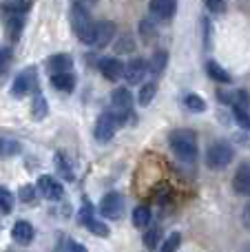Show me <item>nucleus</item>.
<instances>
[{
    "label": "nucleus",
    "mask_w": 250,
    "mask_h": 252,
    "mask_svg": "<svg viewBox=\"0 0 250 252\" xmlns=\"http://www.w3.org/2000/svg\"><path fill=\"white\" fill-rule=\"evenodd\" d=\"M168 144H171V151L180 159H195V155H197V137H195L193 130H173L171 137H168Z\"/></svg>",
    "instance_id": "f257e3e1"
},
{
    "label": "nucleus",
    "mask_w": 250,
    "mask_h": 252,
    "mask_svg": "<svg viewBox=\"0 0 250 252\" xmlns=\"http://www.w3.org/2000/svg\"><path fill=\"white\" fill-rule=\"evenodd\" d=\"M93 25H95V22L91 20L87 7L73 2V7H71V27H73L75 35H78L84 44H91V40H93Z\"/></svg>",
    "instance_id": "f03ea898"
},
{
    "label": "nucleus",
    "mask_w": 250,
    "mask_h": 252,
    "mask_svg": "<svg viewBox=\"0 0 250 252\" xmlns=\"http://www.w3.org/2000/svg\"><path fill=\"white\" fill-rule=\"evenodd\" d=\"M233 157H235V151L228 144L215 142L206 153V164H208V168H213V170H221L233 161Z\"/></svg>",
    "instance_id": "7ed1b4c3"
},
{
    "label": "nucleus",
    "mask_w": 250,
    "mask_h": 252,
    "mask_svg": "<svg viewBox=\"0 0 250 252\" xmlns=\"http://www.w3.org/2000/svg\"><path fill=\"white\" fill-rule=\"evenodd\" d=\"M131 106H133V95L128 93V89H115L111 93V113L118 118L120 124L131 113Z\"/></svg>",
    "instance_id": "20e7f679"
},
{
    "label": "nucleus",
    "mask_w": 250,
    "mask_h": 252,
    "mask_svg": "<svg viewBox=\"0 0 250 252\" xmlns=\"http://www.w3.org/2000/svg\"><path fill=\"white\" fill-rule=\"evenodd\" d=\"M100 213L106 219H120L124 215V199L120 192H109L100 201Z\"/></svg>",
    "instance_id": "39448f33"
},
{
    "label": "nucleus",
    "mask_w": 250,
    "mask_h": 252,
    "mask_svg": "<svg viewBox=\"0 0 250 252\" xmlns=\"http://www.w3.org/2000/svg\"><path fill=\"white\" fill-rule=\"evenodd\" d=\"M118 126H120V122H118V118H115L111 111H106V113H102L100 115V120L95 122V139L97 142H109L111 137L115 135V130H118Z\"/></svg>",
    "instance_id": "423d86ee"
},
{
    "label": "nucleus",
    "mask_w": 250,
    "mask_h": 252,
    "mask_svg": "<svg viewBox=\"0 0 250 252\" xmlns=\"http://www.w3.org/2000/svg\"><path fill=\"white\" fill-rule=\"evenodd\" d=\"M115 35V25L111 20H102L93 25V40H91V47L97 49H104L106 44H111Z\"/></svg>",
    "instance_id": "0eeeda50"
},
{
    "label": "nucleus",
    "mask_w": 250,
    "mask_h": 252,
    "mask_svg": "<svg viewBox=\"0 0 250 252\" xmlns=\"http://www.w3.org/2000/svg\"><path fill=\"white\" fill-rule=\"evenodd\" d=\"M33 89H35V69L33 66H29V69H25L22 73L16 75L13 87H11V93L16 97H22V95H27L29 91H33Z\"/></svg>",
    "instance_id": "6e6552de"
},
{
    "label": "nucleus",
    "mask_w": 250,
    "mask_h": 252,
    "mask_svg": "<svg viewBox=\"0 0 250 252\" xmlns=\"http://www.w3.org/2000/svg\"><path fill=\"white\" fill-rule=\"evenodd\" d=\"M38 192L44 197V199L58 201V199H62V195H64V188H62L51 175H42V177L38 179Z\"/></svg>",
    "instance_id": "1a4fd4ad"
},
{
    "label": "nucleus",
    "mask_w": 250,
    "mask_h": 252,
    "mask_svg": "<svg viewBox=\"0 0 250 252\" xmlns=\"http://www.w3.org/2000/svg\"><path fill=\"white\" fill-rule=\"evenodd\" d=\"M80 223H82V226H87L93 235L109 237V226H106V223H102V221H97V219L93 217V213H91V208H89V206H84V208L80 210Z\"/></svg>",
    "instance_id": "9d476101"
},
{
    "label": "nucleus",
    "mask_w": 250,
    "mask_h": 252,
    "mask_svg": "<svg viewBox=\"0 0 250 252\" xmlns=\"http://www.w3.org/2000/svg\"><path fill=\"white\" fill-rule=\"evenodd\" d=\"M124 78H126L128 84H140L142 78L146 75V62L142 58H133L126 66H124Z\"/></svg>",
    "instance_id": "9b49d317"
},
{
    "label": "nucleus",
    "mask_w": 250,
    "mask_h": 252,
    "mask_svg": "<svg viewBox=\"0 0 250 252\" xmlns=\"http://www.w3.org/2000/svg\"><path fill=\"white\" fill-rule=\"evenodd\" d=\"M149 9L155 18H159V20H168V18L175 16L177 0H151Z\"/></svg>",
    "instance_id": "f8f14e48"
},
{
    "label": "nucleus",
    "mask_w": 250,
    "mask_h": 252,
    "mask_svg": "<svg viewBox=\"0 0 250 252\" xmlns=\"http://www.w3.org/2000/svg\"><path fill=\"white\" fill-rule=\"evenodd\" d=\"M33 235H35V230H33V226H31L29 221H16L13 223V228H11L13 241L20 244V246H29L31 241H33Z\"/></svg>",
    "instance_id": "ddd939ff"
},
{
    "label": "nucleus",
    "mask_w": 250,
    "mask_h": 252,
    "mask_svg": "<svg viewBox=\"0 0 250 252\" xmlns=\"http://www.w3.org/2000/svg\"><path fill=\"white\" fill-rule=\"evenodd\" d=\"M100 71H102V75H104L106 80L115 82V80H120V75L124 73V64L118 60V58H102L100 60Z\"/></svg>",
    "instance_id": "4468645a"
},
{
    "label": "nucleus",
    "mask_w": 250,
    "mask_h": 252,
    "mask_svg": "<svg viewBox=\"0 0 250 252\" xmlns=\"http://www.w3.org/2000/svg\"><path fill=\"white\" fill-rule=\"evenodd\" d=\"M233 186L239 195L250 197V164H242L233 177Z\"/></svg>",
    "instance_id": "2eb2a0df"
},
{
    "label": "nucleus",
    "mask_w": 250,
    "mask_h": 252,
    "mask_svg": "<svg viewBox=\"0 0 250 252\" xmlns=\"http://www.w3.org/2000/svg\"><path fill=\"white\" fill-rule=\"evenodd\" d=\"M71 64H73V60H71L69 53H58V56H51L47 62L49 71L51 73H64V71H71Z\"/></svg>",
    "instance_id": "dca6fc26"
},
{
    "label": "nucleus",
    "mask_w": 250,
    "mask_h": 252,
    "mask_svg": "<svg viewBox=\"0 0 250 252\" xmlns=\"http://www.w3.org/2000/svg\"><path fill=\"white\" fill-rule=\"evenodd\" d=\"M51 84L53 89H58V91H64V93H71L75 87V78L69 73V71H64V73H53L51 75Z\"/></svg>",
    "instance_id": "f3484780"
},
{
    "label": "nucleus",
    "mask_w": 250,
    "mask_h": 252,
    "mask_svg": "<svg viewBox=\"0 0 250 252\" xmlns=\"http://www.w3.org/2000/svg\"><path fill=\"white\" fill-rule=\"evenodd\" d=\"M166 60H168L166 51H155L153 58H151V64L146 66V71H151V75H159L164 69H166Z\"/></svg>",
    "instance_id": "a211bd4d"
},
{
    "label": "nucleus",
    "mask_w": 250,
    "mask_h": 252,
    "mask_svg": "<svg viewBox=\"0 0 250 252\" xmlns=\"http://www.w3.org/2000/svg\"><path fill=\"white\" fill-rule=\"evenodd\" d=\"M206 71H208V75H211L215 82H224V84H228L230 82V73L228 71H224L217 62H213V60H208L206 62Z\"/></svg>",
    "instance_id": "6ab92c4d"
},
{
    "label": "nucleus",
    "mask_w": 250,
    "mask_h": 252,
    "mask_svg": "<svg viewBox=\"0 0 250 252\" xmlns=\"http://www.w3.org/2000/svg\"><path fill=\"white\" fill-rule=\"evenodd\" d=\"M47 111H49V106H47L44 95H42V93H35L33 102H31V113H33V118L35 120H44V118H47Z\"/></svg>",
    "instance_id": "aec40b11"
},
{
    "label": "nucleus",
    "mask_w": 250,
    "mask_h": 252,
    "mask_svg": "<svg viewBox=\"0 0 250 252\" xmlns=\"http://www.w3.org/2000/svg\"><path fill=\"white\" fill-rule=\"evenodd\" d=\"M151 221V210L149 206H137L135 210H133V226L135 228H146Z\"/></svg>",
    "instance_id": "412c9836"
},
{
    "label": "nucleus",
    "mask_w": 250,
    "mask_h": 252,
    "mask_svg": "<svg viewBox=\"0 0 250 252\" xmlns=\"http://www.w3.org/2000/svg\"><path fill=\"white\" fill-rule=\"evenodd\" d=\"M20 153V144L11 137H0V157H13Z\"/></svg>",
    "instance_id": "4be33fe9"
},
{
    "label": "nucleus",
    "mask_w": 250,
    "mask_h": 252,
    "mask_svg": "<svg viewBox=\"0 0 250 252\" xmlns=\"http://www.w3.org/2000/svg\"><path fill=\"white\" fill-rule=\"evenodd\" d=\"M155 93H157V82H149V84H144V87L140 89V95H137V102H140L142 106H149L151 102H153Z\"/></svg>",
    "instance_id": "5701e85b"
},
{
    "label": "nucleus",
    "mask_w": 250,
    "mask_h": 252,
    "mask_svg": "<svg viewBox=\"0 0 250 252\" xmlns=\"http://www.w3.org/2000/svg\"><path fill=\"white\" fill-rule=\"evenodd\" d=\"M56 168H58V173H60L62 177L66 179V182H71V179H73V170H71V164H69V159H66L62 153H58V155H56Z\"/></svg>",
    "instance_id": "b1692460"
},
{
    "label": "nucleus",
    "mask_w": 250,
    "mask_h": 252,
    "mask_svg": "<svg viewBox=\"0 0 250 252\" xmlns=\"http://www.w3.org/2000/svg\"><path fill=\"white\" fill-rule=\"evenodd\" d=\"M184 104L188 106L190 111H195V113H202V111H206V102H204L202 97L197 95V93H188V95L184 97Z\"/></svg>",
    "instance_id": "393cba45"
},
{
    "label": "nucleus",
    "mask_w": 250,
    "mask_h": 252,
    "mask_svg": "<svg viewBox=\"0 0 250 252\" xmlns=\"http://www.w3.org/2000/svg\"><path fill=\"white\" fill-rule=\"evenodd\" d=\"M0 210L2 213H11L13 210V192L4 186H0Z\"/></svg>",
    "instance_id": "a878e982"
},
{
    "label": "nucleus",
    "mask_w": 250,
    "mask_h": 252,
    "mask_svg": "<svg viewBox=\"0 0 250 252\" xmlns=\"http://www.w3.org/2000/svg\"><path fill=\"white\" fill-rule=\"evenodd\" d=\"M180 244H182V235L180 232H173V235L164 241V246L159 248V252H175L177 248H180Z\"/></svg>",
    "instance_id": "bb28decb"
},
{
    "label": "nucleus",
    "mask_w": 250,
    "mask_h": 252,
    "mask_svg": "<svg viewBox=\"0 0 250 252\" xmlns=\"http://www.w3.org/2000/svg\"><path fill=\"white\" fill-rule=\"evenodd\" d=\"M140 33H142V38H144V42H151V40H155V27L151 25L149 20H142V25H140Z\"/></svg>",
    "instance_id": "cd10ccee"
},
{
    "label": "nucleus",
    "mask_w": 250,
    "mask_h": 252,
    "mask_svg": "<svg viewBox=\"0 0 250 252\" xmlns=\"http://www.w3.org/2000/svg\"><path fill=\"white\" fill-rule=\"evenodd\" d=\"M20 199L25 201V204H33V201H35V188L29 186V184H27V186H22L20 188Z\"/></svg>",
    "instance_id": "c85d7f7f"
},
{
    "label": "nucleus",
    "mask_w": 250,
    "mask_h": 252,
    "mask_svg": "<svg viewBox=\"0 0 250 252\" xmlns=\"http://www.w3.org/2000/svg\"><path fill=\"white\" fill-rule=\"evenodd\" d=\"M159 235H162V230H159V228L146 232V237H144V246H146V248H155V246H157V241H159Z\"/></svg>",
    "instance_id": "c756f323"
},
{
    "label": "nucleus",
    "mask_w": 250,
    "mask_h": 252,
    "mask_svg": "<svg viewBox=\"0 0 250 252\" xmlns=\"http://www.w3.org/2000/svg\"><path fill=\"white\" fill-rule=\"evenodd\" d=\"M115 49H118V53H126V51H131V49H133V38H131V35H124V38L120 40L118 44H115Z\"/></svg>",
    "instance_id": "7c9ffc66"
},
{
    "label": "nucleus",
    "mask_w": 250,
    "mask_h": 252,
    "mask_svg": "<svg viewBox=\"0 0 250 252\" xmlns=\"http://www.w3.org/2000/svg\"><path fill=\"white\" fill-rule=\"evenodd\" d=\"M235 120H237L239 124L244 126V128H248L250 126V118H248V113L244 109H239V106H235Z\"/></svg>",
    "instance_id": "2f4dec72"
},
{
    "label": "nucleus",
    "mask_w": 250,
    "mask_h": 252,
    "mask_svg": "<svg viewBox=\"0 0 250 252\" xmlns=\"http://www.w3.org/2000/svg\"><path fill=\"white\" fill-rule=\"evenodd\" d=\"M204 2H206V7L211 9V11H215V13L226 11V2H224V0H204Z\"/></svg>",
    "instance_id": "473e14b6"
},
{
    "label": "nucleus",
    "mask_w": 250,
    "mask_h": 252,
    "mask_svg": "<svg viewBox=\"0 0 250 252\" xmlns=\"http://www.w3.org/2000/svg\"><path fill=\"white\" fill-rule=\"evenodd\" d=\"M9 56H11V53H9L7 49H4V51H0V73H2V71L7 69V64H9Z\"/></svg>",
    "instance_id": "72a5a7b5"
},
{
    "label": "nucleus",
    "mask_w": 250,
    "mask_h": 252,
    "mask_svg": "<svg viewBox=\"0 0 250 252\" xmlns=\"http://www.w3.org/2000/svg\"><path fill=\"white\" fill-rule=\"evenodd\" d=\"M69 250L71 252H87V248H84L82 244H75V241H71L69 244Z\"/></svg>",
    "instance_id": "f704fd0d"
},
{
    "label": "nucleus",
    "mask_w": 250,
    "mask_h": 252,
    "mask_svg": "<svg viewBox=\"0 0 250 252\" xmlns=\"http://www.w3.org/2000/svg\"><path fill=\"white\" fill-rule=\"evenodd\" d=\"M244 226L250 230V206H246V210H244Z\"/></svg>",
    "instance_id": "c9c22d12"
},
{
    "label": "nucleus",
    "mask_w": 250,
    "mask_h": 252,
    "mask_svg": "<svg viewBox=\"0 0 250 252\" xmlns=\"http://www.w3.org/2000/svg\"><path fill=\"white\" fill-rule=\"evenodd\" d=\"M75 4H82V7H91V4H95L97 0H73Z\"/></svg>",
    "instance_id": "e433bc0d"
},
{
    "label": "nucleus",
    "mask_w": 250,
    "mask_h": 252,
    "mask_svg": "<svg viewBox=\"0 0 250 252\" xmlns=\"http://www.w3.org/2000/svg\"><path fill=\"white\" fill-rule=\"evenodd\" d=\"M248 252H250V248H248Z\"/></svg>",
    "instance_id": "4c0bfd02"
}]
</instances>
